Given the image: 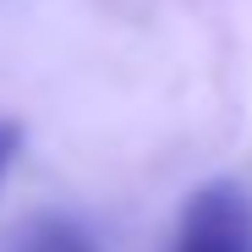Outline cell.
Wrapping results in <instances>:
<instances>
[{"label": "cell", "instance_id": "2", "mask_svg": "<svg viewBox=\"0 0 252 252\" xmlns=\"http://www.w3.org/2000/svg\"><path fill=\"white\" fill-rule=\"evenodd\" d=\"M11 252H99V247L77 220H33Z\"/></svg>", "mask_w": 252, "mask_h": 252}, {"label": "cell", "instance_id": "3", "mask_svg": "<svg viewBox=\"0 0 252 252\" xmlns=\"http://www.w3.org/2000/svg\"><path fill=\"white\" fill-rule=\"evenodd\" d=\"M17 148H22V126L17 121H0V176H6V164L17 159Z\"/></svg>", "mask_w": 252, "mask_h": 252}, {"label": "cell", "instance_id": "1", "mask_svg": "<svg viewBox=\"0 0 252 252\" xmlns=\"http://www.w3.org/2000/svg\"><path fill=\"white\" fill-rule=\"evenodd\" d=\"M170 252H252V203L236 181H208L187 197Z\"/></svg>", "mask_w": 252, "mask_h": 252}]
</instances>
